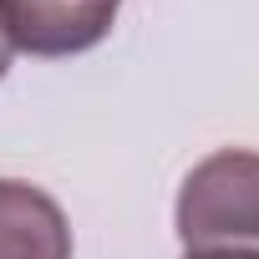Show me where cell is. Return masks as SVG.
I'll use <instances>...</instances> for the list:
<instances>
[{
  "label": "cell",
  "instance_id": "6da1fadb",
  "mask_svg": "<svg viewBox=\"0 0 259 259\" xmlns=\"http://www.w3.org/2000/svg\"><path fill=\"white\" fill-rule=\"evenodd\" d=\"M178 239L188 249L259 244V153L219 148L178 188Z\"/></svg>",
  "mask_w": 259,
  "mask_h": 259
},
{
  "label": "cell",
  "instance_id": "7a4b0ae2",
  "mask_svg": "<svg viewBox=\"0 0 259 259\" xmlns=\"http://www.w3.org/2000/svg\"><path fill=\"white\" fill-rule=\"evenodd\" d=\"M122 11V0H0V31L11 51L56 61L92 51Z\"/></svg>",
  "mask_w": 259,
  "mask_h": 259
},
{
  "label": "cell",
  "instance_id": "3957f363",
  "mask_svg": "<svg viewBox=\"0 0 259 259\" xmlns=\"http://www.w3.org/2000/svg\"><path fill=\"white\" fill-rule=\"evenodd\" d=\"M0 259H71L61 203L26 178H0Z\"/></svg>",
  "mask_w": 259,
  "mask_h": 259
},
{
  "label": "cell",
  "instance_id": "277c9868",
  "mask_svg": "<svg viewBox=\"0 0 259 259\" xmlns=\"http://www.w3.org/2000/svg\"><path fill=\"white\" fill-rule=\"evenodd\" d=\"M183 259H259V249H249V244H219V249H188Z\"/></svg>",
  "mask_w": 259,
  "mask_h": 259
},
{
  "label": "cell",
  "instance_id": "5b68a950",
  "mask_svg": "<svg viewBox=\"0 0 259 259\" xmlns=\"http://www.w3.org/2000/svg\"><path fill=\"white\" fill-rule=\"evenodd\" d=\"M6 71H11V41H6V31H0V81H6Z\"/></svg>",
  "mask_w": 259,
  "mask_h": 259
}]
</instances>
